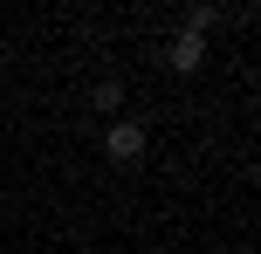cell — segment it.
Returning a JSON list of instances; mask_svg holds the SVG:
<instances>
[{
    "mask_svg": "<svg viewBox=\"0 0 261 254\" xmlns=\"http://www.w3.org/2000/svg\"><path fill=\"white\" fill-rule=\"evenodd\" d=\"M144 145H151V131H144V124H130V117H117V124L103 131V158H110V165H138Z\"/></svg>",
    "mask_w": 261,
    "mask_h": 254,
    "instance_id": "obj_1",
    "label": "cell"
},
{
    "mask_svg": "<svg viewBox=\"0 0 261 254\" xmlns=\"http://www.w3.org/2000/svg\"><path fill=\"white\" fill-rule=\"evenodd\" d=\"M165 62L179 69V76H199V69H206V41L179 27V35H172V48H165Z\"/></svg>",
    "mask_w": 261,
    "mask_h": 254,
    "instance_id": "obj_2",
    "label": "cell"
},
{
    "mask_svg": "<svg viewBox=\"0 0 261 254\" xmlns=\"http://www.w3.org/2000/svg\"><path fill=\"white\" fill-rule=\"evenodd\" d=\"M179 27H186V35H199V41H206L213 27H220V7H213V0H193V7H186V21H179Z\"/></svg>",
    "mask_w": 261,
    "mask_h": 254,
    "instance_id": "obj_3",
    "label": "cell"
},
{
    "mask_svg": "<svg viewBox=\"0 0 261 254\" xmlns=\"http://www.w3.org/2000/svg\"><path fill=\"white\" fill-rule=\"evenodd\" d=\"M96 110H103V117H117V110H124V82H117V76L96 82Z\"/></svg>",
    "mask_w": 261,
    "mask_h": 254,
    "instance_id": "obj_4",
    "label": "cell"
},
{
    "mask_svg": "<svg viewBox=\"0 0 261 254\" xmlns=\"http://www.w3.org/2000/svg\"><path fill=\"white\" fill-rule=\"evenodd\" d=\"M165 7H193V0H165Z\"/></svg>",
    "mask_w": 261,
    "mask_h": 254,
    "instance_id": "obj_5",
    "label": "cell"
}]
</instances>
